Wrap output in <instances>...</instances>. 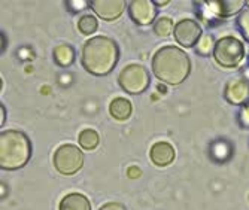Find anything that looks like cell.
<instances>
[{"label": "cell", "mask_w": 249, "mask_h": 210, "mask_svg": "<svg viewBox=\"0 0 249 210\" xmlns=\"http://www.w3.org/2000/svg\"><path fill=\"white\" fill-rule=\"evenodd\" d=\"M118 57L120 51L114 40L106 36H96L85 42L81 60L87 72L103 76L114 70Z\"/></svg>", "instance_id": "obj_1"}, {"label": "cell", "mask_w": 249, "mask_h": 210, "mask_svg": "<svg viewBox=\"0 0 249 210\" xmlns=\"http://www.w3.org/2000/svg\"><path fill=\"white\" fill-rule=\"evenodd\" d=\"M191 63L188 55L176 46H163L152 57L154 75L170 85L184 82L190 75Z\"/></svg>", "instance_id": "obj_2"}, {"label": "cell", "mask_w": 249, "mask_h": 210, "mask_svg": "<svg viewBox=\"0 0 249 210\" xmlns=\"http://www.w3.org/2000/svg\"><path fill=\"white\" fill-rule=\"evenodd\" d=\"M32 154L29 137L17 130H6L0 134V167L17 170L27 164Z\"/></svg>", "instance_id": "obj_3"}, {"label": "cell", "mask_w": 249, "mask_h": 210, "mask_svg": "<svg viewBox=\"0 0 249 210\" xmlns=\"http://www.w3.org/2000/svg\"><path fill=\"white\" fill-rule=\"evenodd\" d=\"M243 55H245L243 43L233 36L222 37L215 43L213 57L216 63H219L224 67L237 66L242 61Z\"/></svg>", "instance_id": "obj_4"}, {"label": "cell", "mask_w": 249, "mask_h": 210, "mask_svg": "<svg viewBox=\"0 0 249 210\" xmlns=\"http://www.w3.org/2000/svg\"><path fill=\"white\" fill-rule=\"evenodd\" d=\"M149 73L148 70L138 63L128 64L127 67H124L121 70V73L118 76V82L121 85V88L130 94H139V92H143L148 85H149Z\"/></svg>", "instance_id": "obj_5"}, {"label": "cell", "mask_w": 249, "mask_h": 210, "mask_svg": "<svg viewBox=\"0 0 249 210\" xmlns=\"http://www.w3.org/2000/svg\"><path fill=\"white\" fill-rule=\"evenodd\" d=\"M53 161L54 167L61 175H75L84 164V155L78 146L66 143L58 146V149L54 152Z\"/></svg>", "instance_id": "obj_6"}, {"label": "cell", "mask_w": 249, "mask_h": 210, "mask_svg": "<svg viewBox=\"0 0 249 210\" xmlns=\"http://www.w3.org/2000/svg\"><path fill=\"white\" fill-rule=\"evenodd\" d=\"M173 35H175V40L179 45L185 46V48H191V46L198 43L201 36V29L194 19L187 18V19H180L175 26Z\"/></svg>", "instance_id": "obj_7"}, {"label": "cell", "mask_w": 249, "mask_h": 210, "mask_svg": "<svg viewBox=\"0 0 249 210\" xmlns=\"http://www.w3.org/2000/svg\"><path fill=\"white\" fill-rule=\"evenodd\" d=\"M89 6L100 18L112 21L123 14L125 2H123V0H93V2H89Z\"/></svg>", "instance_id": "obj_8"}, {"label": "cell", "mask_w": 249, "mask_h": 210, "mask_svg": "<svg viewBox=\"0 0 249 210\" xmlns=\"http://www.w3.org/2000/svg\"><path fill=\"white\" fill-rule=\"evenodd\" d=\"M128 12L133 21H136L141 26H148L155 18V8L152 2H146V0H134V2H130Z\"/></svg>", "instance_id": "obj_9"}, {"label": "cell", "mask_w": 249, "mask_h": 210, "mask_svg": "<svg viewBox=\"0 0 249 210\" xmlns=\"http://www.w3.org/2000/svg\"><path fill=\"white\" fill-rule=\"evenodd\" d=\"M249 84L245 79H233L225 88V99L233 105H242L249 99Z\"/></svg>", "instance_id": "obj_10"}, {"label": "cell", "mask_w": 249, "mask_h": 210, "mask_svg": "<svg viewBox=\"0 0 249 210\" xmlns=\"http://www.w3.org/2000/svg\"><path fill=\"white\" fill-rule=\"evenodd\" d=\"M149 157L152 159V162L155 166H169L170 162H173L175 159V149L170 143L167 142H158L151 148Z\"/></svg>", "instance_id": "obj_11"}, {"label": "cell", "mask_w": 249, "mask_h": 210, "mask_svg": "<svg viewBox=\"0 0 249 210\" xmlns=\"http://www.w3.org/2000/svg\"><path fill=\"white\" fill-rule=\"evenodd\" d=\"M60 210H91V204L85 195L79 192H72L61 200Z\"/></svg>", "instance_id": "obj_12"}, {"label": "cell", "mask_w": 249, "mask_h": 210, "mask_svg": "<svg viewBox=\"0 0 249 210\" xmlns=\"http://www.w3.org/2000/svg\"><path fill=\"white\" fill-rule=\"evenodd\" d=\"M245 2L242 0H234V2H206L208 9L218 15V17H230L234 12L240 11Z\"/></svg>", "instance_id": "obj_13"}, {"label": "cell", "mask_w": 249, "mask_h": 210, "mask_svg": "<svg viewBox=\"0 0 249 210\" xmlns=\"http://www.w3.org/2000/svg\"><path fill=\"white\" fill-rule=\"evenodd\" d=\"M131 110H133L131 103L127 99H123V97L114 99L109 105V112L117 121H125L131 115Z\"/></svg>", "instance_id": "obj_14"}, {"label": "cell", "mask_w": 249, "mask_h": 210, "mask_svg": "<svg viewBox=\"0 0 249 210\" xmlns=\"http://www.w3.org/2000/svg\"><path fill=\"white\" fill-rule=\"evenodd\" d=\"M54 60L60 66H71L75 60V51L71 45H58L54 50Z\"/></svg>", "instance_id": "obj_15"}, {"label": "cell", "mask_w": 249, "mask_h": 210, "mask_svg": "<svg viewBox=\"0 0 249 210\" xmlns=\"http://www.w3.org/2000/svg\"><path fill=\"white\" fill-rule=\"evenodd\" d=\"M99 142H100V139H99L97 131H94L91 128H85L79 134V145L87 151L96 149L99 146Z\"/></svg>", "instance_id": "obj_16"}, {"label": "cell", "mask_w": 249, "mask_h": 210, "mask_svg": "<svg viewBox=\"0 0 249 210\" xmlns=\"http://www.w3.org/2000/svg\"><path fill=\"white\" fill-rule=\"evenodd\" d=\"M99 24L93 15H82L78 21V29L82 35H93L97 30Z\"/></svg>", "instance_id": "obj_17"}, {"label": "cell", "mask_w": 249, "mask_h": 210, "mask_svg": "<svg viewBox=\"0 0 249 210\" xmlns=\"http://www.w3.org/2000/svg\"><path fill=\"white\" fill-rule=\"evenodd\" d=\"M154 30L158 36H161V37H166L172 33L173 29V21L167 17H163L160 18L157 22H155V26H154Z\"/></svg>", "instance_id": "obj_18"}, {"label": "cell", "mask_w": 249, "mask_h": 210, "mask_svg": "<svg viewBox=\"0 0 249 210\" xmlns=\"http://www.w3.org/2000/svg\"><path fill=\"white\" fill-rule=\"evenodd\" d=\"M215 50V45H213V37L211 35H206V36H203L198 43H197V51L203 55H206L209 54L211 51Z\"/></svg>", "instance_id": "obj_19"}, {"label": "cell", "mask_w": 249, "mask_h": 210, "mask_svg": "<svg viewBox=\"0 0 249 210\" xmlns=\"http://www.w3.org/2000/svg\"><path fill=\"white\" fill-rule=\"evenodd\" d=\"M237 24L240 27L242 35L249 40V9H246L245 12H242V15L237 19Z\"/></svg>", "instance_id": "obj_20"}, {"label": "cell", "mask_w": 249, "mask_h": 210, "mask_svg": "<svg viewBox=\"0 0 249 210\" xmlns=\"http://www.w3.org/2000/svg\"><path fill=\"white\" fill-rule=\"evenodd\" d=\"M99 210H125V207L120 203H106Z\"/></svg>", "instance_id": "obj_21"}, {"label": "cell", "mask_w": 249, "mask_h": 210, "mask_svg": "<svg viewBox=\"0 0 249 210\" xmlns=\"http://www.w3.org/2000/svg\"><path fill=\"white\" fill-rule=\"evenodd\" d=\"M141 175H142L141 169H139V167H136V166H131V167L127 170V176H128L130 179H138Z\"/></svg>", "instance_id": "obj_22"}, {"label": "cell", "mask_w": 249, "mask_h": 210, "mask_svg": "<svg viewBox=\"0 0 249 210\" xmlns=\"http://www.w3.org/2000/svg\"><path fill=\"white\" fill-rule=\"evenodd\" d=\"M242 121H243V124L249 125V100H248L245 109L242 110Z\"/></svg>", "instance_id": "obj_23"}, {"label": "cell", "mask_w": 249, "mask_h": 210, "mask_svg": "<svg viewBox=\"0 0 249 210\" xmlns=\"http://www.w3.org/2000/svg\"><path fill=\"white\" fill-rule=\"evenodd\" d=\"M67 6H69V8H73V6H75V8L79 11V9L85 8L87 3H85V2H67Z\"/></svg>", "instance_id": "obj_24"}, {"label": "cell", "mask_w": 249, "mask_h": 210, "mask_svg": "<svg viewBox=\"0 0 249 210\" xmlns=\"http://www.w3.org/2000/svg\"><path fill=\"white\" fill-rule=\"evenodd\" d=\"M158 6H166L167 3H169V0H163V2H155Z\"/></svg>", "instance_id": "obj_25"}, {"label": "cell", "mask_w": 249, "mask_h": 210, "mask_svg": "<svg viewBox=\"0 0 249 210\" xmlns=\"http://www.w3.org/2000/svg\"><path fill=\"white\" fill-rule=\"evenodd\" d=\"M158 91H160V92H166L167 89H166V87H164V85H161V84H160V85H158Z\"/></svg>", "instance_id": "obj_26"}, {"label": "cell", "mask_w": 249, "mask_h": 210, "mask_svg": "<svg viewBox=\"0 0 249 210\" xmlns=\"http://www.w3.org/2000/svg\"><path fill=\"white\" fill-rule=\"evenodd\" d=\"M5 122V107L2 106V124Z\"/></svg>", "instance_id": "obj_27"}]
</instances>
